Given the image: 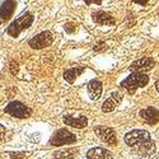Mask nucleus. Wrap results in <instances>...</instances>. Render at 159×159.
<instances>
[{
	"label": "nucleus",
	"mask_w": 159,
	"mask_h": 159,
	"mask_svg": "<svg viewBox=\"0 0 159 159\" xmlns=\"http://www.w3.org/2000/svg\"><path fill=\"white\" fill-rule=\"evenodd\" d=\"M149 82V78L144 73H132L130 76H127L125 80L121 83V88L126 89L130 94L135 93L138 88L145 87Z\"/></svg>",
	"instance_id": "1"
},
{
	"label": "nucleus",
	"mask_w": 159,
	"mask_h": 159,
	"mask_svg": "<svg viewBox=\"0 0 159 159\" xmlns=\"http://www.w3.org/2000/svg\"><path fill=\"white\" fill-rule=\"evenodd\" d=\"M32 22H33V14H31V13H25V14L20 16L16 20H13V23H10V25L8 27L9 36H11L13 38L18 37L22 31L31 27Z\"/></svg>",
	"instance_id": "2"
},
{
	"label": "nucleus",
	"mask_w": 159,
	"mask_h": 159,
	"mask_svg": "<svg viewBox=\"0 0 159 159\" xmlns=\"http://www.w3.org/2000/svg\"><path fill=\"white\" fill-rule=\"evenodd\" d=\"M4 111L8 115H10L13 117H17V118H28L32 115V110L30 107H27L25 104H23L22 102H18V101L10 102L5 107Z\"/></svg>",
	"instance_id": "3"
},
{
	"label": "nucleus",
	"mask_w": 159,
	"mask_h": 159,
	"mask_svg": "<svg viewBox=\"0 0 159 159\" xmlns=\"http://www.w3.org/2000/svg\"><path fill=\"white\" fill-rule=\"evenodd\" d=\"M75 141H76V136L73 134V132H70L66 129H60L52 135L50 144L54 145V147H62V145L74 144Z\"/></svg>",
	"instance_id": "4"
},
{
	"label": "nucleus",
	"mask_w": 159,
	"mask_h": 159,
	"mask_svg": "<svg viewBox=\"0 0 159 159\" xmlns=\"http://www.w3.org/2000/svg\"><path fill=\"white\" fill-rule=\"evenodd\" d=\"M149 139H150L149 132L145 130H134L125 135V143L129 147H135V148Z\"/></svg>",
	"instance_id": "5"
},
{
	"label": "nucleus",
	"mask_w": 159,
	"mask_h": 159,
	"mask_svg": "<svg viewBox=\"0 0 159 159\" xmlns=\"http://www.w3.org/2000/svg\"><path fill=\"white\" fill-rule=\"evenodd\" d=\"M52 41H54V36H52V33L50 31H45L42 33L34 36L32 39H30L28 45L34 50H39V48L48 47L52 43Z\"/></svg>",
	"instance_id": "6"
},
{
	"label": "nucleus",
	"mask_w": 159,
	"mask_h": 159,
	"mask_svg": "<svg viewBox=\"0 0 159 159\" xmlns=\"http://www.w3.org/2000/svg\"><path fill=\"white\" fill-rule=\"evenodd\" d=\"M96 134L98 135V138L104 141L108 145H116L117 144V136L113 129L111 127H106V126H96L94 127Z\"/></svg>",
	"instance_id": "7"
},
{
	"label": "nucleus",
	"mask_w": 159,
	"mask_h": 159,
	"mask_svg": "<svg viewBox=\"0 0 159 159\" xmlns=\"http://www.w3.org/2000/svg\"><path fill=\"white\" fill-rule=\"evenodd\" d=\"M16 7H17L16 0H4L2 5H0V23H5L11 18L13 13L16 10Z\"/></svg>",
	"instance_id": "8"
},
{
	"label": "nucleus",
	"mask_w": 159,
	"mask_h": 159,
	"mask_svg": "<svg viewBox=\"0 0 159 159\" xmlns=\"http://www.w3.org/2000/svg\"><path fill=\"white\" fill-rule=\"evenodd\" d=\"M154 65H155V61L152 57H143L140 60H136L135 62H132L130 66V70L132 73H144L153 69Z\"/></svg>",
	"instance_id": "9"
},
{
	"label": "nucleus",
	"mask_w": 159,
	"mask_h": 159,
	"mask_svg": "<svg viewBox=\"0 0 159 159\" xmlns=\"http://www.w3.org/2000/svg\"><path fill=\"white\" fill-rule=\"evenodd\" d=\"M121 102H122V94L120 93V92H115V93H112L110 96V98H107V101L102 104V111L103 112H111Z\"/></svg>",
	"instance_id": "10"
},
{
	"label": "nucleus",
	"mask_w": 159,
	"mask_h": 159,
	"mask_svg": "<svg viewBox=\"0 0 159 159\" xmlns=\"http://www.w3.org/2000/svg\"><path fill=\"white\" fill-rule=\"evenodd\" d=\"M140 117L143 120L149 124V125H155L159 121V111L153 108V107H148L144 108L143 111H140Z\"/></svg>",
	"instance_id": "11"
},
{
	"label": "nucleus",
	"mask_w": 159,
	"mask_h": 159,
	"mask_svg": "<svg viewBox=\"0 0 159 159\" xmlns=\"http://www.w3.org/2000/svg\"><path fill=\"white\" fill-rule=\"evenodd\" d=\"M92 17H93V20L97 24H101V25H113L116 23L115 18L111 14H108V13H106V11H102V10L94 11Z\"/></svg>",
	"instance_id": "12"
},
{
	"label": "nucleus",
	"mask_w": 159,
	"mask_h": 159,
	"mask_svg": "<svg viewBox=\"0 0 159 159\" xmlns=\"http://www.w3.org/2000/svg\"><path fill=\"white\" fill-rule=\"evenodd\" d=\"M88 159H113V155L111 152L103 148H93L87 152Z\"/></svg>",
	"instance_id": "13"
},
{
	"label": "nucleus",
	"mask_w": 159,
	"mask_h": 159,
	"mask_svg": "<svg viewBox=\"0 0 159 159\" xmlns=\"http://www.w3.org/2000/svg\"><path fill=\"white\" fill-rule=\"evenodd\" d=\"M64 124H66L68 126H71V127H75V129H84L88 125V120L84 116L78 117V118L71 117V116H65L64 117Z\"/></svg>",
	"instance_id": "14"
},
{
	"label": "nucleus",
	"mask_w": 159,
	"mask_h": 159,
	"mask_svg": "<svg viewBox=\"0 0 159 159\" xmlns=\"http://www.w3.org/2000/svg\"><path fill=\"white\" fill-rule=\"evenodd\" d=\"M88 93H89V97L92 99L97 101L102 94V83L99 80H97V79L90 80L88 84Z\"/></svg>",
	"instance_id": "15"
},
{
	"label": "nucleus",
	"mask_w": 159,
	"mask_h": 159,
	"mask_svg": "<svg viewBox=\"0 0 159 159\" xmlns=\"http://www.w3.org/2000/svg\"><path fill=\"white\" fill-rule=\"evenodd\" d=\"M155 149H157L155 148V143L152 139L144 141L143 144H140V145H138V147H136V152H138L139 155H145V154L154 153V152H157Z\"/></svg>",
	"instance_id": "16"
},
{
	"label": "nucleus",
	"mask_w": 159,
	"mask_h": 159,
	"mask_svg": "<svg viewBox=\"0 0 159 159\" xmlns=\"http://www.w3.org/2000/svg\"><path fill=\"white\" fill-rule=\"evenodd\" d=\"M84 71V68H73V69H69L64 73V79L68 83H74L75 79L80 75Z\"/></svg>",
	"instance_id": "17"
},
{
	"label": "nucleus",
	"mask_w": 159,
	"mask_h": 159,
	"mask_svg": "<svg viewBox=\"0 0 159 159\" xmlns=\"http://www.w3.org/2000/svg\"><path fill=\"white\" fill-rule=\"evenodd\" d=\"M78 149H65V150H59L54 154V159H73L74 157L78 155Z\"/></svg>",
	"instance_id": "18"
},
{
	"label": "nucleus",
	"mask_w": 159,
	"mask_h": 159,
	"mask_svg": "<svg viewBox=\"0 0 159 159\" xmlns=\"http://www.w3.org/2000/svg\"><path fill=\"white\" fill-rule=\"evenodd\" d=\"M9 155L13 158V159H24L31 155V153L28 152H23V153H9Z\"/></svg>",
	"instance_id": "19"
},
{
	"label": "nucleus",
	"mask_w": 159,
	"mask_h": 159,
	"mask_svg": "<svg viewBox=\"0 0 159 159\" xmlns=\"http://www.w3.org/2000/svg\"><path fill=\"white\" fill-rule=\"evenodd\" d=\"M9 70H10V73H11L13 75H17L18 71H19V65H18V62H17V61H10V64H9Z\"/></svg>",
	"instance_id": "20"
},
{
	"label": "nucleus",
	"mask_w": 159,
	"mask_h": 159,
	"mask_svg": "<svg viewBox=\"0 0 159 159\" xmlns=\"http://www.w3.org/2000/svg\"><path fill=\"white\" fill-rule=\"evenodd\" d=\"M64 30H65L66 33L71 34V33H74V32L76 31V25H75L74 23H66V24L64 25Z\"/></svg>",
	"instance_id": "21"
},
{
	"label": "nucleus",
	"mask_w": 159,
	"mask_h": 159,
	"mask_svg": "<svg viewBox=\"0 0 159 159\" xmlns=\"http://www.w3.org/2000/svg\"><path fill=\"white\" fill-rule=\"evenodd\" d=\"M139 159H159V154L157 152H154V153H150V154L139 155Z\"/></svg>",
	"instance_id": "22"
},
{
	"label": "nucleus",
	"mask_w": 159,
	"mask_h": 159,
	"mask_svg": "<svg viewBox=\"0 0 159 159\" xmlns=\"http://www.w3.org/2000/svg\"><path fill=\"white\" fill-rule=\"evenodd\" d=\"M93 50L94 51H101V50H106V43L104 42H99L97 45L93 46Z\"/></svg>",
	"instance_id": "23"
},
{
	"label": "nucleus",
	"mask_w": 159,
	"mask_h": 159,
	"mask_svg": "<svg viewBox=\"0 0 159 159\" xmlns=\"http://www.w3.org/2000/svg\"><path fill=\"white\" fill-rule=\"evenodd\" d=\"M4 132H5V127L3 125H0V141L4 139Z\"/></svg>",
	"instance_id": "24"
},
{
	"label": "nucleus",
	"mask_w": 159,
	"mask_h": 159,
	"mask_svg": "<svg viewBox=\"0 0 159 159\" xmlns=\"http://www.w3.org/2000/svg\"><path fill=\"white\" fill-rule=\"evenodd\" d=\"M87 4H101L102 0H84Z\"/></svg>",
	"instance_id": "25"
},
{
	"label": "nucleus",
	"mask_w": 159,
	"mask_h": 159,
	"mask_svg": "<svg viewBox=\"0 0 159 159\" xmlns=\"http://www.w3.org/2000/svg\"><path fill=\"white\" fill-rule=\"evenodd\" d=\"M134 2L136 4H140V5H145V4H148L149 0H134Z\"/></svg>",
	"instance_id": "26"
},
{
	"label": "nucleus",
	"mask_w": 159,
	"mask_h": 159,
	"mask_svg": "<svg viewBox=\"0 0 159 159\" xmlns=\"http://www.w3.org/2000/svg\"><path fill=\"white\" fill-rule=\"evenodd\" d=\"M155 88H157V90H158V93H159V79H158V82L155 83Z\"/></svg>",
	"instance_id": "27"
}]
</instances>
